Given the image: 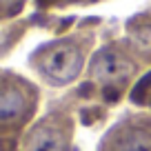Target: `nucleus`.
I'll return each instance as SVG.
<instances>
[{
	"instance_id": "obj_1",
	"label": "nucleus",
	"mask_w": 151,
	"mask_h": 151,
	"mask_svg": "<svg viewBox=\"0 0 151 151\" xmlns=\"http://www.w3.org/2000/svg\"><path fill=\"white\" fill-rule=\"evenodd\" d=\"M85 65V42L80 38H58L45 42L29 56V67L42 82L65 87L73 82Z\"/></svg>"
},
{
	"instance_id": "obj_2",
	"label": "nucleus",
	"mask_w": 151,
	"mask_h": 151,
	"mask_svg": "<svg viewBox=\"0 0 151 151\" xmlns=\"http://www.w3.org/2000/svg\"><path fill=\"white\" fill-rule=\"evenodd\" d=\"M40 89L11 69H0V131L20 136L33 122Z\"/></svg>"
},
{
	"instance_id": "obj_3",
	"label": "nucleus",
	"mask_w": 151,
	"mask_h": 151,
	"mask_svg": "<svg viewBox=\"0 0 151 151\" xmlns=\"http://www.w3.org/2000/svg\"><path fill=\"white\" fill-rule=\"evenodd\" d=\"M73 120L62 111H49L20 133V151H69Z\"/></svg>"
},
{
	"instance_id": "obj_4",
	"label": "nucleus",
	"mask_w": 151,
	"mask_h": 151,
	"mask_svg": "<svg viewBox=\"0 0 151 151\" xmlns=\"http://www.w3.org/2000/svg\"><path fill=\"white\" fill-rule=\"evenodd\" d=\"M100 151H151V120L129 118L102 138Z\"/></svg>"
},
{
	"instance_id": "obj_5",
	"label": "nucleus",
	"mask_w": 151,
	"mask_h": 151,
	"mask_svg": "<svg viewBox=\"0 0 151 151\" xmlns=\"http://www.w3.org/2000/svg\"><path fill=\"white\" fill-rule=\"evenodd\" d=\"M133 71H136V62L118 47L102 49L98 56H93L89 65V76L93 80L104 82V87H120L133 76Z\"/></svg>"
},
{
	"instance_id": "obj_6",
	"label": "nucleus",
	"mask_w": 151,
	"mask_h": 151,
	"mask_svg": "<svg viewBox=\"0 0 151 151\" xmlns=\"http://www.w3.org/2000/svg\"><path fill=\"white\" fill-rule=\"evenodd\" d=\"M22 33H24V22H20V20L0 22V58H5L14 49V45L20 40Z\"/></svg>"
},
{
	"instance_id": "obj_7",
	"label": "nucleus",
	"mask_w": 151,
	"mask_h": 151,
	"mask_svg": "<svg viewBox=\"0 0 151 151\" xmlns=\"http://www.w3.org/2000/svg\"><path fill=\"white\" fill-rule=\"evenodd\" d=\"M29 0H0V22H11L24 11Z\"/></svg>"
},
{
	"instance_id": "obj_8",
	"label": "nucleus",
	"mask_w": 151,
	"mask_h": 151,
	"mask_svg": "<svg viewBox=\"0 0 151 151\" xmlns=\"http://www.w3.org/2000/svg\"><path fill=\"white\" fill-rule=\"evenodd\" d=\"M149 89H151V73H147L145 78L136 85V89H133V93H131V100H133V102H145L147 91H149Z\"/></svg>"
},
{
	"instance_id": "obj_9",
	"label": "nucleus",
	"mask_w": 151,
	"mask_h": 151,
	"mask_svg": "<svg viewBox=\"0 0 151 151\" xmlns=\"http://www.w3.org/2000/svg\"><path fill=\"white\" fill-rule=\"evenodd\" d=\"M0 151H20V136H9L0 131Z\"/></svg>"
}]
</instances>
